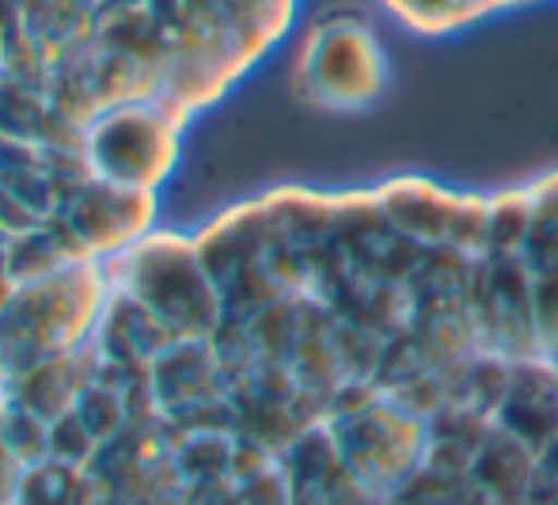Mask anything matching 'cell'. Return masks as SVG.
Here are the masks:
<instances>
[{
	"label": "cell",
	"instance_id": "3957f363",
	"mask_svg": "<svg viewBox=\"0 0 558 505\" xmlns=\"http://www.w3.org/2000/svg\"><path fill=\"white\" fill-rule=\"evenodd\" d=\"M293 84L304 103L353 115L384 99L391 84V58L380 31L357 12L324 15L301 38Z\"/></svg>",
	"mask_w": 558,
	"mask_h": 505
},
{
	"label": "cell",
	"instance_id": "30bf717a",
	"mask_svg": "<svg viewBox=\"0 0 558 505\" xmlns=\"http://www.w3.org/2000/svg\"><path fill=\"white\" fill-rule=\"evenodd\" d=\"M145 4H153V0H104L99 12H107V8H145Z\"/></svg>",
	"mask_w": 558,
	"mask_h": 505
},
{
	"label": "cell",
	"instance_id": "9c48e42d",
	"mask_svg": "<svg viewBox=\"0 0 558 505\" xmlns=\"http://www.w3.org/2000/svg\"><path fill=\"white\" fill-rule=\"evenodd\" d=\"M12 297H15V281L8 278V274H0V320H4L8 304H12Z\"/></svg>",
	"mask_w": 558,
	"mask_h": 505
},
{
	"label": "cell",
	"instance_id": "277c9868",
	"mask_svg": "<svg viewBox=\"0 0 558 505\" xmlns=\"http://www.w3.org/2000/svg\"><path fill=\"white\" fill-rule=\"evenodd\" d=\"M186 122L171 115L163 103L133 99L122 107L99 110L84 125V156L92 176L111 179L118 187L156 191L171 179L183 153Z\"/></svg>",
	"mask_w": 558,
	"mask_h": 505
},
{
	"label": "cell",
	"instance_id": "5b68a950",
	"mask_svg": "<svg viewBox=\"0 0 558 505\" xmlns=\"http://www.w3.org/2000/svg\"><path fill=\"white\" fill-rule=\"evenodd\" d=\"M53 217L81 240L92 263H107L153 232L160 217V194L88 176L61 194Z\"/></svg>",
	"mask_w": 558,
	"mask_h": 505
},
{
	"label": "cell",
	"instance_id": "ba28073f",
	"mask_svg": "<svg viewBox=\"0 0 558 505\" xmlns=\"http://www.w3.org/2000/svg\"><path fill=\"white\" fill-rule=\"evenodd\" d=\"M12 376H15L12 358H8L4 342H0V396H4V392H8V384H12Z\"/></svg>",
	"mask_w": 558,
	"mask_h": 505
},
{
	"label": "cell",
	"instance_id": "8992f818",
	"mask_svg": "<svg viewBox=\"0 0 558 505\" xmlns=\"http://www.w3.org/2000/svg\"><path fill=\"white\" fill-rule=\"evenodd\" d=\"M551 4V0H376L384 15L399 31L414 38H456L478 23L501 20V15L524 12V8Z\"/></svg>",
	"mask_w": 558,
	"mask_h": 505
},
{
	"label": "cell",
	"instance_id": "52a82bcc",
	"mask_svg": "<svg viewBox=\"0 0 558 505\" xmlns=\"http://www.w3.org/2000/svg\"><path fill=\"white\" fill-rule=\"evenodd\" d=\"M61 266H73L58 248V236H53L50 220L31 232L8 240V278L15 286H31V281H43L50 274H58Z\"/></svg>",
	"mask_w": 558,
	"mask_h": 505
},
{
	"label": "cell",
	"instance_id": "7a4b0ae2",
	"mask_svg": "<svg viewBox=\"0 0 558 505\" xmlns=\"http://www.w3.org/2000/svg\"><path fill=\"white\" fill-rule=\"evenodd\" d=\"M107 301L111 281L104 263H73L43 281L15 286L12 304L0 320V342L12 358V369L20 373L35 361L84 346L96 335Z\"/></svg>",
	"mask_w": 558,
	"mask_h": 505
},
{
	"label": "cell",
	"instance_id": "7c38bea8",
	"mask_svg": "<svg viewBox=\"0 0 558 505\" xmlns=\"http://www.w3.org/2000/svg\"><path fill=\"white\" fill-rule=\"evenodd\" d=\"M0 404H4V396H0Z\"/></svg>",
	"mask_w": 558,
	"mask_h": 505
},
{
	"label": "cell",
	"instance_id": "8fae6325",
	"mask_svg": "<svg viewBox=\"0 0 558 505\" xmlns=\"http://www.w3.org/2000/svg\"><path fill=\"white\" fill-rule=\"evenodd\" d=\"M0 243H8V236H4V232H0Z\"/></svg>",
	"mask_w": 558,
	"mask_h": 505
},
{
	"label": "cell",
	"instance_id": "6da1fadb",
	"mask_svg": "<svg viewBox=\"0 0 558 505\" xmlns=\"http://www.w3.org/2000/svg\"><path fill=\"white\" fill-rule=\"evenodd\" d=\"M217 286L186 505H558V168L274 187Z\"/></svg>",
	"mask_w": 558,
	"mask_h": 505
}]
</instances>
